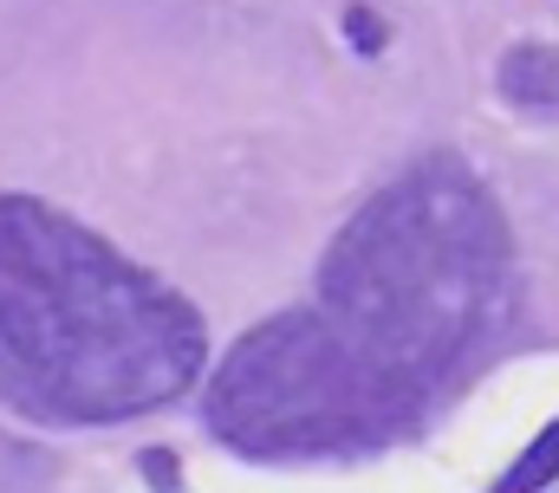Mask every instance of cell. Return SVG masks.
I'll return each instance as SVG.
<instances>
[{
    "label": "cell",
    "instance_id": "6da1fadb",
    "mask_svg": "<svg viewBox=\"0 0 559 493\" xmlns=\"http://www.w3.org/2000/svg\"><path fill=\"white\" fill-rule=\"evenodd\" d=\"M202 370V318L72 215L0 195V389L46 422H124Z\"/></svg>",
    "mask_w": 559,
    "mask_h": 493
},
{
    "label": "cell",
    "instance_id": "7a4b0ae2",
    "mask_svg": "<svg viewBox=\"0 0 559 493\" xmlns=\"http://www.w3.org/2000/svg\"><path fill=\"white\" fill-rule=\"evenodd\" d=\"M319 292L345 338L397 376L429 383L501 325L514 235L462 163H417L345 221Z\"/></svg>",
    "mask_w": 559,
    "mask_h": 493
},
{
    "label": "cell",
    "instance_id": "3957f363",
    "mask_svg": "<svg viewBox=\"0 0 559 493\" xmlns=\"http://www.w3.org/2000/svg\"><path fill=\"white\" fill-rule=\"evenodd\" d=\"M202 402L228 448L286 461L397 435L417 409V383L378 364L325 312H280L222 358Z\"/></svg>",
    "mask_w": 559,
    "mask_h": 493
},
{
    "label": "cell",
    "instance_id": "277c9868",
    "mask_svg": "<svg viewBox=\"0 0 559 493\" xmlns=\"http://www.w3.org/2000/svg\"><path fill=\"white\" fill-rule=\"evenodd\" d=\"M501 92H508L514 105H527V111H559V52L540 46V39L514 46V52L501 59Z\"/></svg>",
    "mask_w": 559,
    "mask_h": 493
},
{
    "label": "cell",
    "instance_id": "5b68a950",
    "mask_svg": "<svg viewBox=\"0 0 559 493\" xmlns=\"http://www.w3.org/2000/svg\"><path fill=\"white\" fill-rule=\"evenodd\" d=\"M554 474H559V422H547V429L534 435V448H527V455H521V461H514L488 493H540Z\"/></svg>",
    "mask_w": 559,
    "mask_h": 493
},
{
    "label": "cell",
    "instance_id": "8992f818",
    "mask_svg": "<svg viewBox=\"0 0 559 493\" xmlns=\"http://www.w3.org/2000/svg\"><path fill=\"white\" fill-rule=\"evenodd\" d=\"M345 33H352V46H365V52H378V46H384V26H378V13H365V7H352V13H345Z\"/></svg>",
    "mask_w": 559,
    "mask_h": 493
},
{
    "label": "cell",
    "instance_id": "52a82bcc",
    "mask_svg": "<svg viewBox=\"0 0 559 493\" xmlns=\"http://www.w3.org/2000/svg\"><path fill=\"white\" fill-rule=\"evenodd\" d=\"M143 474H150L156 488H176V468H169V455H163V448H156V455L143 461Z\"/></svg>",
    "mask_w": 559,
    "mask_h": 493
}]
</instances>
